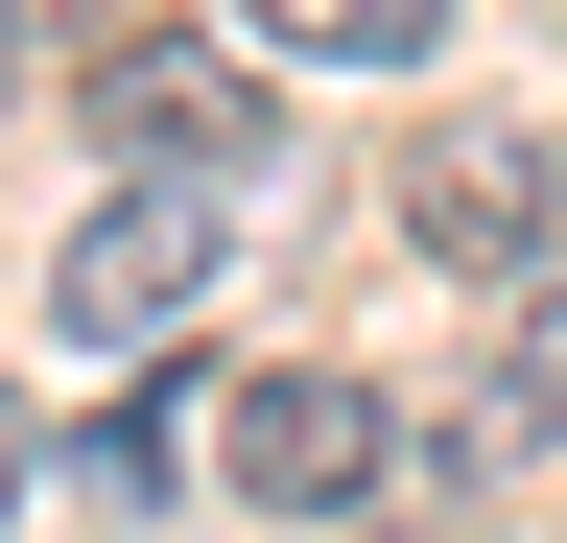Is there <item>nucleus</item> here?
I'll use <instances>...</instances> for the list:
<instances>
[{
	"instance_id": "f257e3e1",
	"label": "nucleus",
	"mask_w": 567,
	"mask_h": 543,
	"mask_svg": "<svg viewBox=\"0 0 567 543\" xmlns=\"http://www.w3.org/2000/svg\"><path fill=\"white\" fill-rule=\"evenodd\" d=\"M213 237H237V189H95V213L48 237V355H166V331L213 307Z\"/></svg>"
},
{
	"instance_id": "20e7f679",
	"label": "nucleus",
	"mask_w": 567,
	"mask_h": 543,
	"mask_svg": "<svg viewBox=\"0 0 567 543\" xmlns=\"http://www.w3.org/2000/svg\"><path fill=\"white\" fill-rule=\"evenodd\" d=\"M402 237L450 260V284H520L544 260V143H425L402 166Z\"/></svg>"
},
{
	"instance_id": "f03ea898",
	"label": "nucleus",
	"mask_w": 567,
	"mask_h": 543,
	"mask_svg": "<svg viewBox=\"0 0 567 543\" xmlns=\"http://www.w3.org/2000/svg\"><path fill=\"white\" fill-rule=\"evenodd\" d=\"M213 472H237L260 520H354V497L402 472V426H379V378L284 355V378H237V401H213Z\"/></svg>"
},
{
	"instance_id": "423d86ee",
	"label": "nucleus",
	"mask_w": 567,
	"mask_h": 543,
	"mask_svg": "<svg viewBox=\"0 0 567 543\" xmlns=\"http://www.w3.org/2000/svg\"><path fill=\"white\" fill-rule=\"evenodd\" d=\"M71 472H95V520H166V497H189V426H166V401H142V426H95Z\"/></svg>"
},
{
	"instance_id": "39448f33",
	"label": "nucleus",
	"mask_w": 567,
	"mask_h": 543,
	"mask_svg": "<svg viewBox=\"0 0 567 543\" xmlns=\"http://www.w3.org/2000/svg\"><path fill=\"white\" fill-rule=\"evenodd\" d=\"M425 24H450V0H260V48H284V72H402Z\"/></svg>"
},
{
	"instance_id": "6e6552de",
	"label": "nucleus",
	"mask_w": 567,
	"mask_h": 543,
	"mask_svg": "<svg viewBox=\"0 0 567 543\" xmlns=\"http://www.w3.org/2000/svg\"><path fill=\"white\" fill-rule=\"evenodd\" d=\"M24 472H48V426H24V401H0V520H24Z\"/></svg>"
},
{
	"instance_id": "0eeeda50",
	"label": "nucleus",
	"mask_w": 567,
	"mask_h": 543,
	"mask_svg": "<svg viewBox=\"0 0 567 543\" xmlns=\"http://www.w3.org/2000/svg\"><path fill=\"white\" fill-rule=\"evenodd\" d=\"M496 426H567V284H520V355H496Z\"/></svg>"
},
{
	"instance_id": "7ed1b4c3",
	"label": "nucleus",
	"mask_w": 567,
	"mask_h": 543,
	"mask_svg": "<svg viewBox=\"0 0 567 543\" xmlns=\"http://www.w3.org/2000/svg\"><path fill=\"white\" fill-rule=\"evenodd\" d=\"M95 143L260 213V189H284V95H237V48H118V72H95Z\"/></svg>"
},
{
	"instance_id": "1a4fd4ad",
	"label": "nucleus",
	"mask_w": 567,
	"mask_h": 543,
	"mask_svg": "<svg viewBox=\"0 0 567 543\" xmlns=\"http://www.w3.org/2000/svg\"><path fill=\"white\" fill-rule=\"evenodd\" d=\"M0 95H24V0H0Z\"/></svg>"
}]
</instances>
